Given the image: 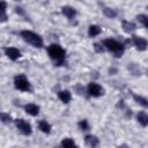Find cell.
Wrapping results in <instances>:
<instances>
[{
  "mask_svg": "<svg viewBox=\"0 0 148 148\" xmlns=\"http://www.w3.org/2000/svg\"><path fill=\"white\" fill-rule=\"evenodd\" d=\"M21 35H22V37H23V39H24L25 42H28L29 44H31V45H34V46H36V47H40V46L43 45L42 38H40L38 35H36L35 32H32V31L24 30V31L21 32Z\"/></svg>",
  "mask_w": 148,
  "mask_h": 148,
  "instance_id": "obj_1",
  "label": "cell"
},
{
  "mask_svg": "<svg viewBox=\"0 0 148 148\" xmlns=\"http://www.w3.org/2000/svg\"><path fill=\"white\" fill-rule=\"evenodd\" d=\"M49 56L54 60H61L65 57V51L57 44H52L49 46Z\"/></svg>",
  "mask_w": 148,
  "mask_h": 148,
  "instance_id": "obj_2",
  "label": "cell"
},
{
  "mask_svg": "<svg viewBox=\"0 0 148 148\" xmlns=\"http://www.w3.org/2000/svg\"><path fill=\"white\" fill-rule=\"evenodd\" d=\"M104 46L114 53H121L123 52V45L119 44L118 42H116L114 39H105L104 40Z\"/></svg>",
  "mask_w": 148,
  "mask_h": 148,
  "instance_id": "obj_3",
  "label": "cell"
},
{
  "mask_svg": "<svg viewBox=\"0 0 148 148\" xmlns=\"http://www.w3.org/2000/svg\"><path fill=\"white\" fill-rule=\"evenodd\" d=\"M14 83H15V87L22 91H28L30 89V84L24 75H17L14 80Z\"/></svg>",
  "mask_w": 148,
  "mask_h": 148,
  "instance_id": "obj_4",
  "label": "cell"
},
{
  "mask_svg": "<svg viewBox=\"0 0 148 148\" xmlns=\"http://www.w3.org/2000/svg\"><path fill=\"white\" fill-rule=\"evenodd\" d=\"M16 126H17V128H18L23 134H30V133H31V127H30V125H29L25 120H23V119H17V120H16Z\"/></svg>",
  "mask_w": 148,
  "mask_h": 148,
  "instance_id": "obj_5",
  "label": "cell"
},
{
  "mask_svg": "<svg viewBox=\"0 0 148 148\" xmlns=\"http://www.w3.org/2000/svg\"><path fill=\"white\" fill-rule=\"evenodd\" d=\"M88 92H89L90 96L97 97V96H99V95L102 94V88H101V86H98L97 83L91 82V83H89V86H88Z\"/></svg>",
  "mask_w": 148,
  "mask_h": 148,
  "instance_id": "obj_6",
  "label": "cell"
},
{
  "mask_svg": "<svg viewBox=\"0 0 148 148\" xmlns=\"http://www.w3.org/2000/svg\"><path fill=\"white\" fill-rule=\"evenodd\" d=\"M5 52H6V56H7L9 59H12V60H16V59L20 58V56H21L20 51H18L17 49H15V47H7V49L5 50Z\"/></svg>",
  "mask_w": 148,
  "mask_h": 148,
  "instance_id": "obj_7",
  "label": "cell"
},
{
  "mask_svg": "<svg viewBox=\"0 0 148 148\" xmlns=\"http://www.w3.org/2000/svg\"><path fill=\"white\" fill-rule=\"evenodd\" d=\"M134 44H135V46L139 49V50H141V51H143V50H146V47H147V40L145 39V38H142V37H134Z\"/></svg>",
  "mask_w": 148,
  "mask_h": 148,
  "instance_id": "obj_8",
  "label": "cell"
},
{
  "mask_svg": "<svg viewBox=\"0 0 148 148\" xmlns=\"http://www.w3.org/2000/svg\"><path fill=\"white\" fill-rule=\"evenodd\" d=\"M25 112L29 113L30 116H37L39 112V108L36 104H28L25 105Z\"/></svg>",
  "mask_w": 148,
  "mask_h": 148,
  "instance_id": "obj_9",
  "label": "cell"
},
{
  "mask_svg": "<svg viewBox=\"0 0 148 148\" xmlns=\"http://www.w3.org/2000/svg\"><path fill=\"white\" fill-rule=\"evenodd\" d=\"M58 96H59V99H60L61 102H64V103H68V102L71 101V94H69V91H67V90L59 91Z\"/></svg>",
  "mask_w": 148,
  "mask_h": 148,
  "instance_id": "obj_10",
  "label": "cell"
},
{
  "mask_svg": "<svg viewBox=\"0 0 148 148\" xmlns=\"http://www.w3.org/2000/svg\"><path fill=\"white\" fill-rule=\"evenodd\" d=\"M38 127H39V130H40L42 132H44V133H50V131H51V126H50L49 123H46V120L39 121Z\"/></svg>",
  "mask_w": 148,
  "mask_h": 148,
  "instance_id": "obj_11",
  "label": "cell"
},
{
  "mask_svg": "<svg viewBox=\"0 0 148 148\" xmlns=\"http://www.w3.org/2000/svg\"><path fill=\"white\" fill-rule=\"evenodd\" d=\"M138 121L142 125V126H147L148 125V116L145 112H140L138 114Z\"/></svg>",
  "mask_w": 148,
  "mask_h": 148,
  "instance_id": "obj_12",
  "label": "cell"
},
{
  "mask_svg": "<svg viewBox=\"0 0 148 148\" xmlns=\"http://www.w3.org/2000/svg\"><path fill=\"white\" fill-rule=\"evenodd\" d=\"M99 32H101V28H99L98 25H90V27H89L88 34H89L90 37H95V36H97Z\"/></svg>",
  "mask_w": 148,
  "mask_h": 148,
  "instance_id": "obj_13",
  "label": "cell"
},
{
  "mask_svg": "<svg viewBox=\"0 0 148 148\" xmlns=\"http://www.w3.org/2000/svg\"><path fill=\"white\" fill-rule=\"evenodd\" d=\"M61 145H62L64 148H77L72 139H64L62 142H61Z\"/></svg>",
  "mask_w": 148,
  "mask_h": 148,
  "instance_id": "obj_14",
  "label": "cell"
},
{
  "mask_svg": "<svg viewBox=\"0 0 148 148\" xmlns=\"http://www.w3.org/2000/svg\"><path fill=\"white\" fill-rule=\"evenodd\" d=\"M62 13H64V15H66L68 18H72V17L75 15V10H74L73 8H71V7H64V8H62Z\"/></svg>",
  "mask_w": 148,
  "mask_h": 148,
  "instance_id": "obj_15",
  "label": "cell"
},
{
  "mask_svg": "<svg viewBox=\"0 0 148 148\" xmlns=\"http://www.w3.org/2000/svg\"><path fill=\"white\" fill-rule=\"evenodd\" d=\"M123 28H124V30H125L126 32H130V31H133V30L135 29V25H134L133 23H131V22L124 21V22H123Z\"/></svg>",
  "mask_w": 148,
  "mask_h": 148,
  "instance_id": "obj_16",
  "label": "cell"
},
{
  "mask_svg": "<svg viewBox=\"0 0 148 148\" xmlns=\"http://www.w3.org/2000/svg\"><path fill=\"white\" fill-rule=\"evenodd\" d=\"M86 141H87V143H89L91 147H95V146L98 143V140H97L95 136H87V138H86Z\"/></svg>",
  "mask_w": 148,
  "mask_h": 148,
  "instance_id": "obj_17",
  "label": "cell"
},
{
  "mask_svg": "<svg viewBox=\"0 0 148 148\" xmlns=\"http://www.w3.org/2000/svg\"><path fill=\"white\" fill-rule=\"evenodd\" d=\"M134 99L135 101H138V103H140L141 105H143V106H148V101H146V99H143L142 97H140V96H134Z\"/></svg>",
  "mask_w": 148,
  "mask_h": 148,
  "instance_id": "obj_18",
  "label": "cell"
},
{
  "mask_svg": "<svg viewBox=\"0 0 148 148\" xmlns=\"http://www.w3.org/2000/svg\"><path fill=\"white\" fill-rule=\"evenodd\" d=\"M138 18H139V21H140L143 25L148 27V17H147V16H145V15H140Z\"/></svg>",
  "mask_w": 148,
  "mask_h": 148,
  "instance_id": "obj_19",
  "label": "cell"
},
{
  "mask_svg": "<svg viewBox=\"0 0 148 148\" xmlns=\"http://www.w3.org/2000/svg\"><path fill=\"white\" fill-rule=\"evenodd\" d=\"M80 126H81V128H83V130H87V128H88V124H87V120H82V121L80 123Z\"/></svg>",
  "mask_w": 148,
  "mask_h": 148,
  "instance_id": "obj_20",
  "label": "cell"
},
{
  "mask_svg": "<svg viewBox=\"0 0 148 148\" xmlns=\"http://www.w3.org/2000/svg\"><path fill=\"white\" fill-rule=\"evenodd\" d=\"M2 120H3V123H7L8 120H10V117L9 116H7V114H5V113H2Z\"/></svg>",
  "mask_w": 148,
  "mask_h": 148,
  "instance_id": "obj_21",
  "label": "cell"
}]
</instances>
